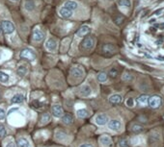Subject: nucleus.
<instances>
[{
    "label": "nucleus",
    "instance_id": "72a5a7b5",
    "mask_svg": "<svg viewBox=\"0 0 164 147\" xmlns=\"http://www.w3.org/2000/svg\"><path fill=\"white\" fill-rule=\"evenodd\" d=\"M150 140L152 143H156L159 140V133L157 131H153L150 135Z\"/></svg>",
    "mask_w": 164,
    "mask_h": 147
},
{
    "label": "nucleus",
    "instance_id": "f8f14e48",
    "mask_svg": "<svg viewBox=\"0 0 164 147\" xmlns=\"http://www.w3.org/2000/svg\"><path fill=\"white\" fill-rule=\"evenodd\" d=\"M44 48L50 53H56L58 50V41L52 37L48 38L44 43Z\"/></svg>",
    "mask_w": 164,
    "mask_h": 147
},
{
    "label": "nucleus",
    "instance_id": "de8ad7c7",
    "mask_svg": "<svg viewBox=\"0 0 164 147\" xmlns=\"http://www.w3.org/2000/svg\"><path fill=\"white\" fill-rule=\"evenodd\" d=\"M2 38V28H1V26H0V39Z\"/></svg>",
    "mask_w": 164,
    "mask_h": 147
},
{
    "label": "nucleus",
    "instance_id": "e433bc0d",
    "mask_svg": "<svg viewBox=\"0 0 164 147\" xmlns=\"http://www.w3.org/2000/svg\"><path fill=\"white\" fill-rule=\"evenodd\" d=\"M108 75H109V77H111L112 79H115V78H117L118 75H119V71H118L116 67H112V68H110V70H109Z\"/></svg>",
    "mask_w": 164,
    "mask_h": 147
},
{
    "label": "nucleus",
    "instance_id": "37998d69",
    "mask_svg": "<svg viewBox=\"0 0 164 147\" xmlns=\"http://www.w3.org/2000/svg\"><path fill=\"white\" fill-rule=\"evenodd\" d=\"M126 104L127 107H130V108L134 107V99L131 98V97H129L126 101Z\"/></svg>",
    "mask_w": 164,
    "mask_h": 147
},
{
    "label": "nucleus",
    "instance_id": "ea45409f",
    "mask_svg": "<svg viewBox=\"0 0 164 147\" xmlns=\"http://www.w3.org/2000/svg\"><path fill=\"white\" fill-rule=\"evenodd\" d=\"M118 146L119 147H129V140L126 139H121L118 142Z\"/></svg>",
    "mask_w": 164,
    "mask_h": 147
},
{
    "label": "nucleus",
    "instance_id": "603ef678",
    "mask_svg": "<svg viewBox=\"0 0 164 147\" xmlns=\"http://www.w3.org/2000/svg\"><path fill=\"white\" fill-rule=\"evenodd\" d=\"M163 93H164V89H163Z\"/></svg>",
    "mask_w": 164,
    "mask_h": 147
},
{
    "label": "nucleus",
    "instance_id": "aec40b11",
    "mask_svg": "<svg viewBox=\"0 0 164 147\" xmlns=\"http://www.w3.org/2000/svg\"><path fill=\"white\" fill-rule=\"evenodd\" d=\"M99 144L102 147H113V141L110 136L102 135L99 137Z\"/></svg>",
    "mask_w": 164,
    "mask_h": 147
},
{
    "label": "nucleus",
    "instance_id": "39448f33",
    "mask_svg": "<svg viewBox=\"0 0 164 147\" xmlns=\"http://www.w3.org/2000/svg\"><path fill=\"white\" fill-rule=\"evenodd\" d=\"M75 94L78 96L79 98L82 99H88L93 97L95 95V90L93 89L92 85L90 82H85L84 84L80 85L78 88L75 90Z\"/></svg>",
    "mask_w": 164,
    "mask_h": 147
},
{
    "label": "nucleus",
    "instance_id": "473e14b6",
    "mask_svg": "<svg viewBox=\"0 0 164 147\" xmlns=\"http://www.w3.org/2000/svg\"><path fill=\"white\" fill-rule=\"evenodd\" d=\"M148 100H149L148 94H142L138 97L137 102H138L139 105H141V106H145V105L148 104Z\"/></svg>",
    "mask_w": 164,
    "mask_h": 147
},
{
    "label": "nucleus",
    "instance_id": "6e6552de",
    "mask_svg": "<svg viewBox=\"0 0 164 147\" xmlns=\"http://www.w3.org/2000/svg\"><path fill=\"white\" fill-rule=\"evenodd\" d=\"M17 82L16 76L11 71L0 70V84L4 86H12Z\"/></svg>",
    "mask_w": 164,
    "mask_h": 147
},
{
    "label": "nucleus",
    "instance_id": "b1692460",
    "mask_svg": "<svg viewBox=\"0 0 164 147\" xmlns=\"http://www.w3.org/2000/svg\"><path fill=\"white\" fill-rule=\"evenodd\" d=\"M2 147H17L15 137L12 136H7L5 139L2 140Z\"/></svg>",
    "mask_w": 164,
    "mask_h": 147
},
{
    "label": "nucleus",
    "instance_id": "c756f323",
    "mask_svg": "<svg viewBox=\"0 0 164 147\" xmlns=\"http://www.w3.org/2000/svg\"><path fill=\"white\" fill-rule=\"evenodd\" d=\"M97 80H98L99 83H106L107 80H108V75H107V73H106V72H104V71H102V72L98 73V75H97Z\"/></svg>",
    "mask_w": 164,
    "mask_h": 147
},
{
    "label": "nucleus",
    "instance_id": "f257e3e1",
    "mask_svg": "<svg viewBox=\"0 0 164 147\" xmlns=\"http://www.w3.org/2000/svg\"><path fill=\"white\" fill-rule=\"evenodd\" d=\"M29 111L23 105H14L7 110L6 120L14 128H22L26 125L29 118Z\"/></svg>",
    "mask_w": 164,
    "mask_h": 147
},
{
    "label": "nucleus",
    "instance_id": "9d476101",
    "mask_svg": "<svg viewBox=\"0 0 164 147\" xmlns=\"http://www.w3.org/2000/svg\"><path fill=\"white\" fill-rule=\"evenodd\" d=\"M20 59L24 60V61H27L29 63H34L36 62V60H37L38 55L34 49H32L30 47H25L20 51Z\"/></svg>",
    "mask_w": 164,
    "mask_h": 147
},
{
    "label": "nucleus",
    "instance_id": "f03ea898",
    "mask_svg": "<svg viewBox=\"0 0 164 147\" xmlns=\"http://www.w3.org/2000/svg\"><path fill=\"white\" fill-rule=\"evenodd\" d=\"M5 97L11 106L14 105H22L25 102V91L20 89H14L7 90L5 93Z\"/></svg>",
    "mask_w": 164,
    "mask_h": 147
},
{
    "label": "nucleus",
    "instance_id": "7c9ffc66",
    "mask_svg": "<svg viewBox=\"0 0 164 147\" xmlns=\"http://www.w3.org/2000/svg\"><path fill=\"white\" fill-rule=\"evenodd\" d=\"M24 8L26 11L32 12L35 10V2L34 0H26L24 3Z\"/></svg>",
    "mask_w": 164,
    "mask_h": 147
},
{
    "label": "nucleus",
    "instance_id": "f704fd0d",
    "mask_svg": "<svg viewBox=\"0 0 164 147\" xmlns=\"http://www.w3.org/2000/svg\"><path fill=\"white\" fill-rule=\"evenodd\" d=\"M7 136H8L7 128L2 123H0V140H4Z\"/></svg>",
    "mask_w": 164,
    "mask_h": 147
},
{
    "label": "nucleus",
    "instance_id": "ddd939ff",
    "mask_svg": "<svg viewBox=\"0 0 164 147\" xmlns=\"http://www.w3.org/2000/svg\"><path fill=\"white\" fill-rule=\"evenodd\" d=\"M45 39V34L44 32L39 28V27H36L33 30V34H32V40L36 43H42V41Z\"/></svg>",
    "mask_w": 164,
    "mask_h": 147
},
{
    "label": "nucleus",
    "instance_id": "c9c22d12",
    "mask_svg": "<svg viewBox=\"0 0 164 147\" xmlns=\"http://www.w3.org/2000/svg\"><path fill=\"white\" fill-rule=\"evenodd\" d=\"M76 147H96V145L92 140H84L80 142Z\"/></svg>",
    "mask_w": 164,
    "mask_h": 147
},
{
    "label": "nucleus",
    "instance_id": "393cba45",
    "mask_svg": "<svg viewBox=\"0 0 164 147\" xmlns=\"http://www.w3.org/2000/svg\"><path fill=\"white\" fill-rule=\"evenodd\" d=\"M61 121L64 125L66 126H70L74 124V116H71V113H64V116L61 117Z\"/></svg>",
    "mask_w": 164,
    "mask_h": 147
},
{
    "label": "nucleus",
    "instance_id": "a878e982",
    "mask_svg": "<svg viewBox=\"0 0 164 147\" xmlns=\"http://www.w3.org/2000/svg\"><path fill=\"white\" fill-rule=\"evenodd\" d=\"M59 16L63 18H65V19H68V18L71 17L72 11L69 10V9H67L65 7H62V8H60V10H59Z\"/></svg>",
    "mask_w": 164,
    "mask_h": 147
},
{
    "label": "nucleus",
    "instance_id": "c85d7f7f",
    "mask_svg": "<svg viewBox=\"0 0 164 147\" xmlns=\"http://www.w3.org/2000/svg\"><path fill=\"white\" fill-rule=\"evenodd\" d=\"M6 116H7V110L5 108V105L4 104L0 105V123L6 120Z\"/></svg>",
    "mask_w": 164,
    "mask_h": 147
},
{
    "label": "nucleus",
    "instance_id": "5701e85b",
    "mask_svg": "<svg viewBox=\"0 0 164 147\" xmlns=\"http://www.w3.org/2000/svg\"><path fill=\"white\" fill-rule=\"evenodd\" d=\"M91 32V28L89 25H82L80 28L77 30L76 32V37H78V38H83V37H86L90 34Z\"/></svg>",
    "mask_w": 164,
    "mask_h": 147
},
{
    "label": "nucleus",
    "instance_id": "49530a36",
    "mask_svg": "<svg viewBox=\"0 0 164 147\" xmlns=\"http://www.w3.org/2000/svg\"><path fill=\"white\" fill-rule=\"evenodd\" d=\"M42 147H63V146H59V145H53V146H42Z\"/></svg>",
    "mask_w": 164,
    "mask_h": 147
},
{
    "label": "nucleus",
    "instance_id": "58836bf2",
    "mask_svg": "<svg viewBox=\"0 0 164 147\" xmlns=\"http://www.w3.org/2000/svg\"><path fill=\"white\" fill-rule=\"evenodd\" d=\"M118 4H119L121 7H124V8H129L131 6V2L129 0H119Z\"/></svg>",
    "mask_w": 164,
    "mask_h": 147
},
{
    "label": "nucleus",
    "instance_id": "09e8293b",
    "mask_svg": "<svg viewBox=\"0 0 164 147\" xmlns=\"http://www.w3.org/2000/svg\"><path fill=\"white\" fill-rule=\"evenodd\" d=\"M1 97H2V90L0 89V99H1Z\"/></svg>",
    "mask_w": 164,
    "mask_h": 147
},
{
    "label": "nucleus",
    "instance_id": "4468645a",
    "mask_svg": "<svg viewBox=\"0 0 164 147\" xmlns=\"http://www.w3.org/2000/svg\"><path fill=\"white\" fill-rule=\"evenodd\" d=\"M75 114H76L77 118L84 119V118H87L88 116H90L91 113L84 105H77V107L75 108Z\"/></svg>",
    "mask_w": 164,
    "mask_h": 147
},
{
    "label": "nucleus",
    "instance_id": "412c9836",
    "mask_svg": "<svg viewBox=\"0 0 164 147\" xmlns=\"http://www.w3.org/2000/svg\"><path fill=\"white\" fill-rule=\"evenodd\" d=\"M28 72H29L28 66H27L26 63H20V65H19L17 67L16 74L20 78H23L28 74Z\"/></svg>",
    "mask_w": 164,
    "mask_h": 147
},
{
    "label": "nucleus",
    "instance_id": "423d86ee",
    "mask_svg": "<svg viewBox=\"0 0 164 147\" xmlns=\"http://www.w3.org/2000/svg\"><path fill=\"white\" fill-rule=\"evenodd\" d=\"M54 140L60 144L70 145L72 141V136L68 134L66 131L62 130L61 128H57L54 132Z\"/></svg>",
    "mask_w": 164,
    "mask_h": 147
},
{
    "label": "nucleus",
    "instance_id": "3c124183",
    "mask_svg": "<svg viewBox=\"0 0 164 147\" xmlns=\"http://www.w3.org/2000/svg\"><path fill=\"white\" fill-rule=\"evenodd\" d=\"M108 1H114V0H108Z\"/></svg>",
    "mask_w": 164,
    "mask_h": 147
},
{
    "label": "nucleus",
    "instance_id": "0eeeda50",
    "mask_svg": "<svg viewBox=\"0 0 164 147\" xmlns=\"http://www.w3.org/2000/svg\"><path fill=\"white\" fill-rule=\"evenodd\" d=\"M15 140L17 147H35L31 137L24 132L17 133V137Z\"/></svg>",
    "mask_w": 164,
    "mask_h": 147
},
{
    "label": "nucleus",
    "instance_id": "c03bdc74",
    "mask_svg": "<svg viewBox=\"0 0 164 147\" xmlns=\"http://www.w3.org/2000/svg\"><path fill=\"white\" fill-rule=\"evenodd\" d=\"M2 59H3V50L0 49V63L2 62Z\"/></svg>",
    "mask_w": 164,
    "mask_h": 147
},
{
    "label": "nucleus",
    "instance_id": "8fccbe9b",
    "mask_svg": "<svg viewBox=\"0 0 164 147\" xmlns=\"http://www.w3.org/2000/svg\"><path fill=\"white\" fill-rule=\"evenodd\" d=\"M11 1H14V2H17V1H19V0H11Z\"/></svg>",
    "mask_w": 164,
    "mask_h": 147
},
{
    "label": "nucleus",
    "instance_id": "2eb2a0df",
    "mask_svg": "<svg viewBox=\"0 0 164 147\" xmlns=\"http://www.w3.org/2000/svg\"><path fill=\"white\" fill-rule=\"evenodd\" d=\"M107 128L110 131H113V132H120L123 129V123L121 120H119V119L113 118V119H110V120L108 121Z\"/></svg>",
    "mask_w": 164,
    "mask_h": 147
},
{
    "label": "nucleus",
    "instance_id": "6ab92c4d",
    "mask_svg": "<svg viewBox=\"0 0 164 147\" xmlns=\"http://www.w3.org/2000/svg\"><path fill=\"white\" fill-rule=\"evenodd\" d=\"M161 103H162V99L160 96L158 95H153L151 97H149L148 100V104L149 106L151 107L152 109H157L161 106Z\"/></svg>",
    "mask_w": 164,
    "mask_h": 147
},
{
    "label": "nucleus",
    "instance_id": "bb28decb",
    "mask_svg": "<svg viewBox=\"0 0 164 147\" xmlns=\"http://www.w3.org/2000/svg\"><path fill=\"white\" fill-rule=\"evenodd\" d=\"M122 100H123L122 95L118 94V93L112 94V95H110V96L108 97V101H109V102H110L111 104H113V105H118V104H120V103L122 102Z\"/></svg>",
    "mask_w": 164,
    "mask_h": 147
},
{
    "label": "nucleus",
    "instance_id": "79ce46f5",
    "mask_svg": "<svg viewBox=\"0 0 164 147\" xmlns=\"http://www.w3.org/2000/svg\"><path fill=\"white\" fill-rule=\"evenodd\" d=\"M139 89L141 90H143V91H149V90H150V86H149V84L148 83H142V84H140L139 85Z\"/></svg>",
    "mask_w": 164,
    "mask_h": 147
},
{
    "label": "nucleus",
    "instance_id": "a19ab883",
    "mask_svg": "<svg viewBox=\"0 0 164 147\" xmlns=\"http://www.w3.org/2000/svg\"><path fill=\"white\" fill-rule=\"evenodd\" d=\"M114 20H115V23H116L117 25H121V24L123 23V22H124L125 17L123 16H118L117 17L114 18Z\"/></svg>",
    "mask_w": 164,
    "mask_h": 147
},
{
    "label": "nucleus",
    "instance_id": "cd10ccee",
    "mask_svg": "<svg viewBox=\"0 0 164 147\" xmlns=\"http://www.w3.org/2000/svg\"><path fill=\"white\" fill-rule=\"evenodd\" d=\"M64 7L69 9L71 11H74L77 9V7H78V3L74 1V0H67V1L64 3Z\"/></svg>",
    "mask_w": 164,
    "mask_h": 147
},
{
    "label": "nucleus",
    "instance_id": "dca6fc26",
    "mask_svg": "<svg viewBox=\"0 0 164 147\" xmlns=\"http://www.w3.org/2000/svg\"><path fill=\"white\" fill-rule=\"evenodd\" d=\"M101 51L103 55H105V56H107V57H110L117 52V47L114 44L106 43V44H103L102 46Z\"/></svg>",
    "mask_w": 164,
    "mask_h": 147
},
{
    "label": "nucleus",
    "instance_id": "9b49d317",
    "mask_svg": "<svg viewBox=\"0 0 164 147\" xmlns=\"http://www.w3.org/2000/svg\"><path fill=\"white\" fill-rule=\"evenodd\" d=\"M92 121L96 124V125L102 127V126L107 125V123L109 121V117L106 113H99L96 114V116L92 118Z\"/></svg>",
    "mask_w": 164,
    "mask_h": 147
},
{
    "label": "nucleus",
    "instance_id": "20e7f679",
    "mask_svg": "<svg viewBox=\"0 0 164 147\" xmlns=\"http://www.w3.org/2000/svg\"><path fill=\"white\" fill-rule=\"evenodd\" d=\"M85 69L83 66L75 65L72 66L70 69V78L69 82L71 85H77L85 78Z\"/></svg>",
    "mask_w": 164,
    "mask_h": 147
},
{
    "label": "nucleus",
    "instance_id": "4c0bfd02",
    "mask_svg": "<svg viewBox=\"0 0 164 147\" xmlns=\"http://www.w3.org/2000/svg\"><path fill=\"white\" fill-rule=\"evenodd\" d=\"M122 79L124 80L125 82H129V81H131L133 79V76H132V74H131L130 72H124L123 73V75H122Z\"/></svg>",
    "mask_w": 164,
    "mask_h": 147
},
{
    "label": "nucleus",
    "instance_id": "2f4dec72",
    "mask_svg": "<svg viewBox=\"0 0 164 147\" xmlns=\"http://www.w3.org/2000/svg\"><path fill=\"white\" fill-rule=\"evenodd\" d=\"M131 131L135 133V134H139V133H142L144 131V127L141 125V124L134 123L132 124V126H131Z\"/></svg>",
    "mask_w": 164,
    "mask_h": 147
},
{
    "label": "nucleus",
    "instance_id": "f3484780",
    "mask_svg": "<svg viewBox=\"0 0 164 147\" xmlns=\"http://www.w3.org/2000/svg\"><path fill=\"white\" fill-rule=\"evenodd\" d=\"M1 28L5 35H12L15 32V25L10 20H3L1 22Z\"/></svg>",
    "mask_w": 164,
    "mask_h": 147
},
{
    "label": "nucleus",
    "instance_id": "a18cd8bd",
    "mask_svg": "<svg viewBox=\"0 0 164 147\" xmlns=\"http://www.w3.org/2000/svg\"><path fill=\"white\" fill-rule=\"evenodd\" d=\"M162 12V9H160V10H157L156 13H154V15H156V16H158V15H160V13Z\"/></svg>",
    "mask_w": 164,
    "mask_h": 147
},
{
    "label": "nucleus",
    "instance_id": "a211bd4d",
    "mask_svg": "<svg viewBox=\"0 0 164 147\" xmlns=\"http://www.w3.org/2000/svg\"><path fill=\"white\" fill-rule=\"evenodd\" d=\"M50 111H51L52 116L56 118H61L64 116V109L61 106V104H59V103L52 104Z\"/></svg>",
    "mask_w": 164,
    "mask_h": 147
},
{
    "label": "nucleus",
    "instance_id": "7ed1b4c3",
    "mask_svg": "<svg viewBox=\"0 0 164 147\" xmlns=\"http://www.w3.org/2000/svg\"><path fill=\"white\" fill-rule=\"evenodd\" d=\"M47 99L43 93L37 91V93H34L32 94L30 99V107L32 109H34L35 111L42 112L47 109Z\"/></svg>",
    "mask_w": 164,
    "mask_h": 147
},
{
    "label": "nucleus",
    "instance_id": "4be33fe9",
    "mask_svg": "<svg viewBox=\"0 0 164 147\" xmlns=\"http://www.w3.org/2000/svg\"><path fill=\"white\" fill-rule=\"evenodd\" d=\"M51 121V114L49 113L48 112H45L44 113L41 114V117H40V121H39V124L38 125L40 127H43V126H45L47 125V124Z\"/></svg>",
    "mask_w": 164,
    "mask_h": 147
},
{
    "label": "nucleus",
    "instance_id": "1a4fd4ad",
    "mask_svg": "<svg viewBox=\"0 0 164 147\" xmlns=\"http://www.w3.org/2000/svg\"><path fill=\"white\" fill-rule=\"evenodd\" d=\"M96 44V39L94 36H87L86 38L81 41L80 43V50L81 52L84 53H90L95 47Z\"/></svg>",
    "mask_w": 164,
    "mask_h": 147
}]
</instances>
